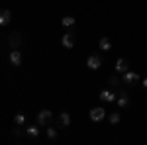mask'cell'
I'll return each mask as SVG.
<instances>
[{"label":"cell","instance_id":"9","mask_svg":"<svg viewBox=\"0 0 147 145\" xmlns=\"http://www.w3.org/2000/svg\"><path fill=\"white\" fill-rule=\"evenodd\" d=\"M127 69H129V63L125 59H118L116 61V73H125Z\"/></svg>","mask_w":147,"mask_h":145},{"label":"cell","instance_id":"3","mask_svg":"<svg viewBox=\"0 0 147 145\" xmlns=\"http://www.w3.org/2000/svg\"><path fill=\"white\" fill-rule=\"evenodd\" d=\"M88 116H90L92 122H102V120L106 118V110H104V108H92Z\"/></svg>","mask_w":147,"mask_h":145},{"label":"cell","instance_id":"6","mask_svg":"<svg viewBox=\"0 0 147 145\" xmlns=\"http://www.w3.org/2000/svg\"><path fill=\"white\" fill-rule=\"evenodd\" d=\"M12 20V12L10 10H0V26H8Z\"/></svg>","mask_w":147,"mask_h":145},{"label":"cell","instance_id":"17","mask_svg":"<svg viewBox=\"0 0 147 145\" xmlns=\"http://www.w3.org/2000/svg\"><path fill=\"white\" fill-rule=\"evenodd\" d=\"M108 120H110V123H114V125H116V123H120V120H122V118H120V114H116V112H114V114H110V116H108Z\"/></svg>","mask_w":147,"mask_h":145},{"label":"cell","instance_id":"15","mask_svg":"<svg viewBox=\"0 0 147 145\" xmlns=\"http://www.w3.org/2000/svg\"><path fill=\"white\" fill-rule=\"evenodd\" d=\"M26 134L30 135V137H37V135H39V129H37L35 125H30V127L26 129Z\"/></svg>","mask_w":147,"mask_h":145},{"label":"cell","instance_id":"5","mask_svg":"<svg viewBox=\"0 0 147 145\" xmlns=\"http://www.w3.org/2000/svg\"><path fill=\"white\" fill-rule=\"evenodd\" d=\"M10 63L14 67H20V65H22V53H20L18 49H14L10 53Z\"/></svg>","mask_w":147,"mask_h":145},{"label":"cell","instance_id":"1","mask_svg":"<svg viewBox=\"0 0 147 145\" xmlns=\"http://www.w3.org/2000/svg\"><path fill=\"white\" fill-rule=\"evenodd\" d=\"M102 63H104V59H102L100 53H94V55H90L88 59H86V67L90 69V71H96V69H100Z\"/></svg>","mask_w":147,"mask_h":145},{"label":"cell","instance_id":"18","mask_svg":"<svg viewBox=\"0 0 147 145\" xmlns=\"http://www.w3.org/2000/svg\"><path fill=\"white\" fill-rule=\"evenodd\" d=\"M47 137H49V139H55L57 137V129L55 127H49V129H47Z\"/></svg>","mask_w":147,"mask_h":145},{"label":"cell","instance_id":"13","mask_svg":"<svg viewBox=\"0 0 147 145\" xmlns=\"http://www.w3.org/2000/svg\"><path fill=\"white\" fill-rule=\"evenodd\" d=\"M69 123H71V116H69L67 112L59 114V125H61V127H67Z\"/></svg>","mask_w":147,"mask_h":145},{"label":"cell","instance_id":"11","mask_svg":"<svg viewBox=\"0 0 147 145\" xmlns=\"http://www.w3.org/2000/svg\"><path fill=\"white\" fill-rule=\"evenodd\" d=\"M20 41H22V35L18 34V32H14V34H10V39H8V43H10L12 47H14V49H16L18 45H20Z\"/></svg>","mask_w":147,"mask_h":145},{"label":"cell","instance_id":"7","mask_svg":"<svg viewBox=\"0 0 147 145\" xmlns=\"http://www.w3.org/2000/svg\"><path fill=\"white\" fill-rule=\"evenodd\" d=\"M100 100H106V102H116V94L112 90H100Z\"/></svg>","mask_w":147,"mask_h":145},{"label":"cell","instance_id":"16","mask_svg":"<svg viewBox=\"0 0 147 145\" xmlns=\"http://www.w3.org/2000/svg\"><path fill=\"white\" fill-rule=\"evenodd\" d=\"M14 122L18 123V125H24V123H26V116H24L22 112H20V114H16V116H14Z\"/></svg>","mask_w":147,"mask_h":145},{"label":"cell","instance_id":"8","mask_svg":"<svg viewBox=\"0 0 147 145\" xmlns=\"http://www.w3.org/2000/svg\"><path fill=\"white\" fill-rule=\"evenodd\" d=\"M61 43H63V47L71 49V47L75 45V35H73V34H65V35H63V39H61Z\"/></svg>","mask_w":147,"mask_h":145},{"label":"cell","instance_id":"10","mask_svg":"<svg viewBox=\"0 0 147 145\" xmlns=\"http://www.w3.org/2000/svg\"><path fill=\"white\" fill-rule=\"evenodd\" d=\"M98 47H100L102 51L112 49V41H110V37H100V39H98Z\"/></svg>","mask_w":147,"mask_h":145},{"label":"cell","instance_id":"4","mask_svg":"<svg viewBox=\"0 0 147 145\" xmlns=\"http://www.w3.org/2000/svg\"><path fill=\"white\" fill-rule=\"evenodd\" d=\"M122 80H124L125 84H134V82H137V80H139V75H137V73H131V71H125Z\"/></svg>","mask_w":147,"mask_h":145},{"label":"cell","instance_id":"12","mask_svg":"<svg viewBox=\"0 0 147 145\" xmlns=\"http://www.w3.org/2000/svg\"><path fill=\"white\" fill-rule=\"evenodd\" d=\"M118 106H120V108H127V106H129V98H127V94H125V92H122V94H120V96H118Z\"/></svg>","mask_w":147,"mask_h":145},{"label":"cell","instance_id":"20","mask_svg":"<svg viewBox=\"0 0 147 145\" xmlns=\"http://www.w3.org/2000/svg\"><path fill=\"white\" fill-rule=\"evenodd\" d=\"M143 86H145V88H147V78H143Z\"/></svg>","mask_w":147,"mask_h":145},{"label":"cell","instance_id":"19","mask_svg":"<svg viewBox=\"0 0 147 145\" xmlns=\"http://www.w3.org/2000/svg\"><path fill=\"white\" fill-rule=\"evenodd\" d=\"M110 84H118V78H116V77H110Z\"/></svg>","mask_w":147,"mask_h":145},{"label":"cell","instance_id":"14","mask_svg":"<svg viewBox=\"0 0 147 145\" xmlns=\"http://www.w3.org/2000/svg\"><path fill=\"white\" fill-rule=\"evenodd\" d=\"M61 24H63L65 28H71V26H75V18H73V16H65V18L61 20Z\"/></svg>","mask_w":147,"mask_h":145},{"label":"cell","instance_id":"2","mask_svg":"<svg viewBox=\"0 0 147 145\" xmlns=\"http://www.w3.org/2000/svg\"><path fill=\"white\" fill-rule=\"evenodd\" d=\"M51 118H53V114H51L49 110H41V112H37V125H47Z\"/></svg>","mask_w":147,"mask_h":145}]
</instances>
